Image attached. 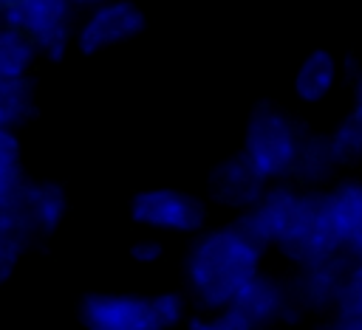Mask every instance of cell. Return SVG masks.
Segmentation results:
<instances>
[{
  "mask_svg": "<svg viewBox=\"0 0 362 330\" xmlns=\"http://www.w3.org/2000/svg\"><path fill=\"white\" fill-rule=\"evenodd\" d=\"M88 330H167L181 322L178 293H90L79 310Z\"/></svg>",
  "mask_w": 362,
  "mask_h": 330,
  "instance_id": "2",
  "label": "cell"
},
{
  "mask_svg": "<svg viewBox=\"0 0 362 330\" xmlns=\"http://www.w3.org/2000/svg\"><path fill=\"white\" fill-rule=\"evenodd\" d=\"M23 245H25V240L6 220H0V285L11 276V271H14L17 259H20Z\"/></svg>",
  "mask_w": 362,
  "mask_h": 330,
  "instance_id": "20",
  "label": "cell"
},
{
  "mask_svg": "<svg viewBox=\"0 0 362 330\" xmlns=\"http://www.w3.org/2000/svg\"><path fill=\"white\" fill-rule=\"evenodd\" d=\"M337 164H348V161H359L362 158V118L356 113H351L328 138Z\"/></svg>",
  "mask_w": 362,
  "mask_h": 330,
  "instance_id": "18",
  "label": "cell"
},
{
  "mask_svg": "<svg viewBox=\"0 0 362 330\" xmlns=\"http://www.w3.org/2000/svg\"><path fill=\"white\" fill-rule=\"evenodd\" d=\"M337 71H339V65L331 51H322V48L311 51L294 73L297 99L300 102H322L337 85Z\"/></svg>",
  "mask_w": 362,
  "mask_h": 330,
  "instance_id": "13",
  "label": "cell"
},
{
  "mask_svg": "<svg viewBox=\"0 0 362 330\" xmlns=\"http://www.w3.org/2000/svg\"><path fill=\"white\" fill-rule=\"evenodd\" d=\"M300 144L303 135L286 113L274 107H260L246 124L240 158L260 181H274L294 172Z\"/></svg>",
  "mask_w": 362,
  "mask_h": 330,
  "instance_id": "3",
  "label": "cell"
},
{
  "mask_svg": "<svg viewBox=\"0 0 362 330\" xmlns=\"http://www.w3.org/2000/svg\"><path fill=\"white\" fill-rule=\"evenodd\" d=\"M130 254H133V259H139V262H156V259L161 257V245H158L156 240H139Z\"/></svg>",
  "mask_w": 362,
  "mask_h": 330,
  "instance_id": "23",
  "label": "cell"
},
{
  "mask_svg": "<svg viewBox=\"0 0 362 330\" xmlns=\"http://www.w3.org/2000/svg\"><path fill=\"white\" fill-rule=\"evenodd\" d=\"M105 0H71V6H99Z\"/></svg>",
  "mask_w": 362,
  "mask_h": 330,
  "instance_id": "26",
  "label": "cell"
},
{
  "mask_svg": "<svg viewBox=\"0 0 362 330\" xmlns=\"http://www.w3.org/2000/svg\"><path fill=\"white\" fill-rule=\"evenodd\" d=\"M320 330H362V316H345V313H339L331 324H325Z\"/></svg>",
  "mask_w": 362,
  "mask_h": 330,
  "instance_id": "24",
  "label": "cell"
},
{
  "mask_svg": "<svg viewBox=\"0 0 362 330\" xmlns=\"http://www.w3.org/2000/svg\"><path fill=\"white\" fill-rule=\"evenodd\" d=\"M325 212L339 251H348L356 262H362V183H339L331 195H325Z\"/></svg>",
  "mask_w": 362,
  "mask_h": 330,
  "instance_id": "11",
  "label": "cell"
},
{
  "mask_svg": "<svg viewBox=\"0 0 362 330\" xmlns=\"http://www.w3.org/2000/svg\"><path fill=\"white\" fill-rule=\"evenodd\" d=\"M130 217L139 226L156 228V231H198L206 220V209L204 203L181 189H147L139 192L130 203Z\"/></svg>",
  "mask_w": 362,
  "mask_h": 330,
  "instance_id": "4",
  "label": "cell"
},
{
  "mask_svg": "<svg viewBox=\"0 0 362 330\" xmlns=\"http://www.w3.org/2000/svg\"><path fill=\"white\" fill-rule=\"evenodd\" d=\"M334 166H337V158L328 138H303L294 172L305 175L308 181H322Z\"/></svg>",
  "mask_w": 362,
  "mask_h": 330,
  "instance_id": "17",
  "label": "cell"
},
{
  "mask_svg": "<svg viewBox=\"0 0 362 330\" xmlns=\"http://www.w3.org/2000/svg\"><path fill=\"white\" fill-rule=\"evenodd\" d=\"M65 214V195L57 183H34V186H23L17 203L0 214V220H6L23 240H28L31 234H48L59 226Z\"/></svg>",
  "mask_w": 362,
  "mask_h": 330,
  "instance_id": "9",
  "label": "cell"
},
{
  "mask_svg": "<svg viewBox=\"0 0 362 330\" xmlns=\"http://www.w3.org/2000/svg\"><path fill=\"white\" fill-rule=\"evenodd\" d=\"M257 274L260 243H255L243 226H226L204 234L187 259L189 291L209 310H226Z\"/></svg>",
  "mask_w": 362,
  "mask_h": 330,
  "instance_id": "1",
  "label": "cell"
},
{
  "mask_svg": "<svg viewBox=\"0 0 362 330\" xmlns=\"http://www.w3.org/2000/svg\"><path fill=\"white\" fill-rule=\"evenodd\" d=\"M17 3H20V0H0V6H3V8H6V11H8V8H14V6H17Z\"/></svg>",
  "mask_w": 362,
  "mask_h": 330,
  "instance_id": "27",
  "label": "cell"
},
{
  "mask_svg": "<svg viewBox=\"0 0 362 330\" xmlns=\"http://www.w3.org/2000/svg\"><path fill=\"white\" fill-rule=\"evenodd\" d=\"M342 271L337 268L334 259L325 262H314V265H303V276L297 282V293L303 302L308 305H328L337 302V291L342 282Z\"/></svg>",
  "mask_w": 362,
  "mask_h": 330,
  "instance_id": "14",
  "label": "cell"
},
{
  "mask_svg": "<svg viewBox=\"0 0 362 330\" xmlns=\"http://www.w3.org/2000/svg\"><path fill=\"white\" fill-rule=\"evenodd\" d=\"M337 310L345 316H362V262H356L339 282L337 291Z\"/></svg>",
  "mask_w": 362,
  "mask_h": 330,
  "instance_id": "19",
  "label": "cell"
},
{
  "mask_svg": "<svg viewBox=\"0 0 362 330\" xmlns=\"http://www.w3.org/2000/svg\"><path fill=\"white\" fill-rule=\"evenodd\" d=\"M354 113L362 118V76L356 82V93H354Z\"/></svg>",
  "mask_w": 362,
  "mask_h": 330,
  "instance_id": "25",
  "label": "cell"
},
{
  "mask_svg": "<svg viewBox=\"0 0 362 330\" xmlns=\"http://www.w3.org/2000/svg\"><path fill=\"white\" fill-rule=\"evenodd\" d=\"M280 251H286L291 259H297L303 265L325 262L339 254V243H337V234H334L328 212H325V197L305 195L300 220H297L294 231L286 237V243L280 245Z\"/></svg>",
  "mask_w": 362,
  "mask_h": 330,
  "instance_id": "7",
  "label": "cell"
},
{
  "mask_svg": "<svg viewBox=\"0 0 362 330\" xmlns=\"http://www.w3.org/2000/svg\"><path fill=\"white\" fill-rule=\"evenodd\" d=\"M37 51L59 56L71 37V0H20L6 11Z\"/></svg>",
  "mask_w": 362,
  "mask_h": 330,
  "instance_id": "6",
  "label": "cell"
},
{
  "mask_svg": "<svg viewBox=\"0 0 362 330\" xmlns=\"http://www.w3.org/2000/svg\"><path fill=\"white\" fill-rule=\"evenodd\" d=\"M34 113V90L28 79H0V127L11 130Z\"/></svg>",
  "mask_w": 362,
  "mask_h": 330,
  "instance_id": "16",
  "label": "cell"
},
{
  "mask_svg": "<svg viewBox=\"0 0 362 330\" xmlns=\"http://www.w3.org/2000/svg\"><path fill=\"white\" fill-rule=\"evenodd\" d=\"M23 186L25 183H23L20 164H0V214L17 203Z\"/></svg>",
  "mask_w": 362,
  "mask_h": 330,
  "instance_id": "21",
  "label": "cell"
},
{
  "mask_svg": "<svg viewBox=\"0 0 362 330\" xmlns=\"http://www.w3.org/2000/svg\"><path fill=\"white\" fill-rule=\"evenodd\" d=\"M189 330H249L232 310H218L212 316H201V319H192Z\"/></svg>",
  "mask_w": 362,
  "mask_h": 330,
  "instance_id": "22",
  "label": "cell"
},
{
  "mask_svg": "<svg viewBox=\"0 0 362 330\" xmlns=\"http://www.w3.org/2000/svg\"><path fill=\"white\" fill-rule=\"evenodd\" d=\"M305 195H297L291 189H272L263 192L260 200L246 212L243 217V231L260 243V245H283L286 237L294 231L300 212H303Z\"/></svg>",
  "mask_w": 362,
  "mask_h": 330,
  "instance_id": "8",
  "label": "cell"
},
{
  "mask_svg": "<svg viewBox=\"0 0 362 330\" xmlns=\"http://www.w3.org/2000/svg\"><path fill=\"white\" fill-rule=\"evenodd\" d=\"M212 195L223 206L252 209L263 195V181L246 166L243 158H229L212 172Z\"/></svg>",
  "mask_w": 362,
  "mask_h": 330,
  "instance_id": "12",
  "label": "cell"
},
{
  "mask_svg": "<svg viewBox=\"0 0 362 330\" xmlns=\"http://www.w3.org/2000/svg\"><path fill=\"white\" fill-rule=\"evenodd\" d=\"M144 28V11L133 0H105L93 6L88 20L76 31V45L82 54L93 56L116 45L130 42Z\"/></svg>",
  "mask_w": 362,
  "mask_h": 330,
  "instance_id": "5",
  "label": "cell"
},
{
  "mask_svg": "<svg viewBox=\"0 0 362 330\" xmlns=\"http://www.w3.org/2000/svg\"><path fill=\"white\" fill-rule=\"evenodd\" d=\"M34 56L37 48L20 28H0V79H23Z\"/></svg>",
  "mask_w": 362,
  "mask_h": 330,
  "instance_id": "15",
  "label": "cell"
},
{
  "mask_svg": "<svg viewBox=\"0 0 362 330\" xmlns=\"http://www.w3.org/2000/svg\"><path fill=\"white\" fill-rule=\"evenodd\" d=\"M286 307H288V293L283 291V285L274 282L272 276L257 274L235 296V302L226 310H232L249 330H257V327H266V324L283 319Z\"/></svg>",
  "mask_w": 362,
  "mask_h": 330,
  "instance_id": "10",
  "label": "cell"
}]
</instances>
